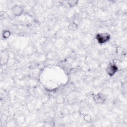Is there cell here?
<instances>
[{"instance_id": "6da1fadb", "label": "cell", "mask_w": 127, "mask_h": 127, "mask_svg": "<svg viewBox=\"0 0 127 127\" xmlns=\"http://www.w3.org/2000/svg\"><path fill=\"white\" fill-rule=\"evenodd\" d=\"M110 35L107 33H98L96 36V39L99 44H102L106 43L110 39Z\"/></svg>"}, {"instance_id": "7a4b0ae2", "label": "cell", "mask_w": 127, "mask_h": 127, "mask_svg": "<svg viewBox=\"0 0 127 127\" xmlns=\"http://www.w3.org/2000/svg\"><path fill=\"white\" fill-rule=\"evenodd\" d=\"M93 100L96 104L101 105L104 104L106 101V97L103 93L100 92L93 96Z\"/></svg>"}, {"instance_id": "3957f363", "label": "cell", "mask_w": 127, "mask_h": 127, "mask_svg": "<svg viewBox=\"0 0 127 127\" xmlns=\"http://www.w3.org/2000/svg\"><path fill=\"white\" fill-rule=\"evenodd\" d=\"M23 7L19 4L14 5L11 8V12L15 16H20L23 12Z\"/></svg>"}, {"instance_id": "277c9868", "label": "cell", "mask_w": 127, "mask_h": 127, "mask_svg": "<svg viewBox=\"0 0 127 127\" xmlns=\"http://www.w3.org/2000/svg\"><path fill=\"white\" fill-rule=\"evenodd\" d=\"M118 68L115 64H110L107 68V73L110 76H113L117 71Z\"/></svg>"}, {"instance_id": "5b68a950", "label": "cell", "mask_w": 127, "mask_h": 127, "mask_svg": "<svg viewBox=\"0 0 127 127\" xmlns=\"http://www.w3.org/2000/svg\"><path fill=\"white\" fill-rule=\"evenodd\" d=\"M78 28V25L77 24L74 22H70L68 26V28L69 30H71V31H75Z\"/></svg>"}, {"instance_id": "8992f818", "label": "cell", "mask_w": 127, "mask_h": 127, "mask_svg": "<svg viewBox=\"0 0 127 127\" xmlns=\"http://www.w3.org/2000/svg\"><path fill=\"white\" fill-rule=\"evenodd\" d=\"M10 35H11V32L8 30L3 31L2 33V36L4 39H7V38H9L10 37Z\"/></svg>"}, {"instance_id": "52a82bcc", "label": "cell", "mask_w": 127, "mask_h": 127, "mask_svg": "<svg viewBox=\"0 0 127 127\" xmlns=\"http://www.w3.org/2000/svg\"><path fill=\"white\" fill-rule=\"evenodd\" d=\"M78 2V0H68L67 1V3L70 7H73L77 5Z\"/></svg>"}]
</instances>
